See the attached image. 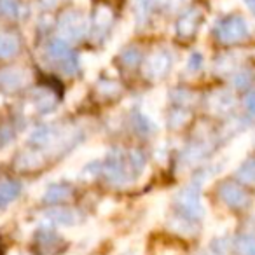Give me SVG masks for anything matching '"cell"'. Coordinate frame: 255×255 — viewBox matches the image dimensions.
Instances as JSON below:
<instances>
[{
  "label": "cell",
  "instance_id": "obj_1",
  "mask_svg": "<svg viewBox=\"0 0 255 255\" xmlns=\"http://www.w3.org/2000/svg\"><path fill=\"white\" fill-rule=\"evenodd\" d=\"M103 150H105V147L98 142H93V143H88V145L81 147V149L75 150L70 159L61 166L58 175H60V177H67V178L79 177L81 171L86 168V164H89L91 161H95L96 157L102 156Z\"/></svg>",
  "mask_w": 255,
  "mask_h": 255
},
{
  "label": "cell",
  "instance_id": "obj_2",
  "mask_svg": "<svg viewBox=\"0 0 255 255\" xmlns=\"http://www.w3.org/2000/svg\"><path fill=\"white\" fill-rule=\"evenodd\" d=\"M178 210L182 212V215L189 217L192 220H199L206 215V206L203 201L201 194H199L198 185H187V187L180 189L175 196Z\"/></svg>",
  "mask_w": 255,
  "mask_h": 255
},
{
  "label": "cell",
  "instance_id": "obj_3",
  "mask_svg": "<svg viewBox=\"0 0 255 255\" xmlns=\"http://www.w3.org/2000/svg\"><path fill=\"white\" fill-rule=\"evenodd\" d=\"M250 35V23L245 16H229L217 25V37L220 42H238Z\"/></svg>",
  "mask_w": 255,
  "mask_h": 255
},
{
  "label": "cell",
  "instance_id": "obj_4",
  "mask_svg": "<svg viewBox=\"0 0 255 255\" xmlns=\"http://www.w3.org/2000/svg\"><path fill=\"white\" fill-rule=\"evenodd\" d=\"M58 30L63 40H81L88 32V19L82 12L77 11H68L60 18L58 23Z\"/></svg>",
  "mask_w": 255,
  "mask_h": 255
},
{
  "label": "cell",
  "instance_id": "obj_5",
  "mask_svg": "<svg viewBox=\"0 0 255 255\" xmlns=\"http://www.w3.org/2000/svg\"><path fill=\"white\" fill-rule=\"evenodd\" d=\"M128 170L131 168L126 166V161L121 154H116L109 159V163L103 166V175L107 177V180L114 185H126L131 180V173ZM133 171V170H131Z\"/></svg>",
  "mask_w": 255,
  "mask_h": 255
},
{
  "label": "cell",
  "instance_id": "obj_6",
  "mask_svg": "<svg viewBox=\"0 0 255 255\" xmlns=\"http://www.w3.org/2000/svg\"><path fill=\"white\" fill-rule=\"evenodd\" d=\"M171 67V53L166 49H157L147 58L145 74L150 79H161L170 72Z\"/></svg>",
  "mask_w": 255,
  "mask_h": 255
},
{
  "label": "cell",
  "instance_id": "obj_7",
  "mask_svg": "<svg viewBox=\"0 0 255 255\" xmlns=\"http://www.w3.org/2000/svg\"><path fill=\"white\" fill-rule=\"evenodd\" d=\"M219 194L220 199L226 203L231 208H245L250 203V198H248L247 191L241 189L238 184H233V182H226L219 187Z\"/></svg>",
  "mask_w": 255,
  "mask_h": 255
},
{
  "label": "cell",
  "instance_id": "obj_8",
  "mask_svg": "<svg viewBox=\"0 0 255 255\" xmlns=\"http://www.w3.org/2000/svg\"><path fill=\"white\" fill-rule=\"evenodd\" d=\"M166 206H168V198L166 194L159 192V194L152 196L147 203L145 215H143V224L145 227H152L154 224L161 222L166 215Z\"/></svg>",
  "mask_w": 255,
  "mask_h": 255
},
{
  "label": "cell",
  "instance_id": "obj_9",
  "mask_svg": "<svg viewBox=\"0 0 255 255\" xmlns=\"http://www.w3.org/2000/svg\"><path fill=\"white\" fill-rule=\"evenodd\" d=\"M42 217L47 222L63 227H77L81 222V213L74 208H51L44 212Z\"/></svg>",
  "mask_w": 255,
  "mask_h": 255
},
{
  "label": "cell",
  "instance_id": "obj_10",
  "mask_svg": "<svg viewBox=\"0 0 255 255\" xmlns=\"http://www.w3.org/2000/svg\"><path fill=\"white\" fill-rule=\"evenodd\" d=\"M28 81H30V74L25 68L11 67L0 72V88L7 89V91L21 89Z\"/></svg>",
  "mask_w": 255,
  "mask_h": 255
},
{
  "label": "cell",
  "instance_id": "obj_11",
  "mask_svg": "<svg viewBox=\"0 0 255 255\" xmlns=\"http://www.w3.org/2000/svg\"><path fill=\"white\" fill-rule=\"evenodd\" d=\"M168 98V93L166 89L163 88H157L156 91L149 93L143 100V110L142 112L145 114L149 119H152L154 123H159V116H161V110H163L164 103H166Z\"/></svg>",
  "mask_w": 255,
  "mask_h": 255
},
{
  "label": "cell",
  "instance_id": "obj_12",
  "mask_svg": "<svg viewBox=\"0 0 255 255\" xmlns=\"http://www.w3.org/2000/svg\"><path fill=\"white\" fill-rule=\"evenodd\" d=\"M210 149H212L210 142H206V140H196L191 145L185 147V150L182 152L180 163L185 164V166H194V164L201 163L208 156Z\"/></svg>",
  "mask_w": 255,
  "mask_h": 255
},
{
  "label": "cell",
  "instance_id": "obj_13",
  "mask_svg": "<svg viewBox=\"0 0 255 255\" xmlns=\"http://www.w3.org/2000/svg\"><path fill=\"white\" fill-rule=\"evenodd\" d=\"M234 103H236V100H234L233 93L226 91V89H219V91L212 93L208 98V109L210 112L213 114H226L229 112L231 109L234 107Z\"/></svg>",
  "mask_w": 255,
  "mask_h": 255
},
{
  "label": "cell",
  "instance_id": "obj_14",
  "mask_svg": "<svg viewBox=\"0 0 255 255\" xmlns=\"http://www.w3.org/2000/svg\"><path fill=\"white\" fill-rule=\"evenodd\" d=\"M44 164V156L37 150H21L14 159V168L21 171L37 170Z\"/></svg>",
  "mask_w": 255,
  "mask_h": 255
},
{
  "label": "cell",
  "instance_id": "obj_15",
  "mask_svg": "<svg viewBox=\"0 0 255 255\" xmlns=\"http://www.w3.org/2000/svg\"><path fill=\"white\" fill-rule=\"evenodd\" d=\"M168 227H170V231H173V233L180 234V236H187V238L194 236V234L198 233V226H196V222L185 215L170 217V220H168Z\"/></svg>",
  "mask_w": 255,
  "mask_h": 255
},
{
  "label": "cell",
  "instance_id": "obj_16",
  "mask_svg": "<svg viewBox=\"0 0 255 255\" xmlns=\"http://www.w3.org/2000/svg\"><path fill=\"white\" fill-rule=\"evenodd\" d=\"M199 16H201V11H199V9H191V11L184 12L177 23L178 33H180L182 37L192 35V33L196 32V28H198Z\"/></svg>",
  "mask_w": 255,
  "mask_h": 255
},
{
  "label": "cell",
  "instance_id": "obj_17",
  "mask_svg": "<svg viewBox=\"0 0 255 255\" xmlns=\"http://www.w3.org/2000/svg\"><path fill=\"white\" fill-rule=\"evenodd\" d=\"M33 105L40 110V112H47L56 105V95L47 88H39L33 93Z\"/></svg>",
  "mask_w": 255,
  "mask_h": 255
},
{
  "label": "cell",
  "instance_id": "obj_18",
  "mask_svg": "<svg viewBox=\"0 0 255 255\" xmlns=\"http://www.w3.org/2000/svg\"><path fill=\"white\" fill-rule=\"evenodd\" d=\"M19 49V40L14 33L0 32V58H12Z\"/></svg>",
  "mask_w": 255,
  "mask_h": 255
},
{
  "label": "cell",
  "instance_id": "obj_19",
  "mask_svg": "<svg viewBox=\"0 0 255 255\" xmlns=\"http://www.w3.org/2000/svg\"><path fill=\"white\" fill-rule=\"evenodd\" d=\"M131 30H133V21H123L119 26L116 28V35L112 37L110 40L109 47H107V53H112V51H117L128 39L131 35Z\"/></svg>",
  "mask_w": 255,
  "mask_h": 255
},
{
  "label": "cell",
  "instance_id": "obj_20",
  "mask_svg": "<svg viewBox=\"0 0 255 255\" xmlns=\"http://www.w3.org/2000/svg\"><path fill=\"white\" fill-rule=\"evenodd\" d=\"M70 196H72V189L63 184L51 185V187H47L46 191L42 192V199L46 203H60V201L68 199Z\"/></svg>",
  "mask_w": 255,
  "mask_h": 255
},
{
  "label": "cell",
  "instance_id": "obj_21",
  "mask_svg": "<svg viewBox=\"0 0 255 255\" xmlns=\"http://www.w3.org/2000/svg\"><path fill=\"white\" fill-rule=\"evenodd\" d=\"M19 191H21V185L16 184V182H0V208H4L9 203L14 201L19 196Z\"/></svg>",
  "mask_w": 255,
  "mask_h": 255
},
{
  "label": "cell",
  "instance_id": "obj_22",
  "mask_svg": "<svg viewBox=\"0 0 255 255\" xmlns=\"http://www.w3.org/2000/svg\"><path fill=\"white\" fill-rule=\"evenodd\" d=\"M143 243L140 238H128V240L121 241L116 248L114 255H142Z\"/></svg>",
  "mask_w": 255,
  "mask_h": 255
},
{
  "label": "cell",
  "instance_id": "obj_23",
  "mask_svg": "<svg viewBox=\"0 0 255 255\" xmlns=\"http://www.w3.org/2000/svg\"><path fill=\"white\" fill-rule=\"evenodd\" d=\"M156 2L157 0H133V14H135V21L138 25H143L149 19L150 11Z\"/></svg>",
  "mask_w": 255,
  "mask_h": 255
},
{
  "label": "cell",
  "instance_id": "obj_24",
  "mask_svg": "<svg viewBox=\"0 0 255 255\" xmlns=\"http://www.w3.org/2000/svg\"><path fill=\"white\" fill-rule=\"evenodd\" d=\"M49 56L53 58L56 63H63V61L70 60V49H68V44L63 39H56L49 44V49H47Z\"/></svg>",
  "mask_w": 255,
  "mask_h": 255
},
{
  "label": "cell",
  "instance_id": "obj_25",
  "mask_svg": "<svg viewBox=\"0 0 255 255\" xmlns=\"http://www.w3.org/2000/svg\"><path fill=\"white\" fill-rule=\"evenodd\" d=\"M112 23V11L109 7H100L95 16V35H102Z\"/></svg>",
  "mask_w": 255,
  "mask_h": 255
},
{
  "label": "cell",
  "instance_id": "obj_26",
  "mask_svg": "<svg viewBox=\"0 0 255 255\" xmlns=\"http://www.w3.org/2000/svg\"><path fill=\"white\" fill-rule=\"evenodd\" d=\"M238 63H240L238 53L224 54V56H220L219 60L215 61V70L219 72V74H226V72H231L233 68H236Z\"/></svg>",
  "mask_w": 255,
  "mask_h": 255
},
{
  "label": "cell",
  "instance_id": "obj_27",
  "mask_svg": "<svg viewBox=\"0 0 255 255\" xmlns=\"http://www.w3.org/2000/svg\"><path fill=\"white\" fill-rule=\"evenodd\" d=\"M81 63H82V67L86 68V72L89 74V77H93V75L100 70V67H102V58L93 53H88V54H82Z\"/></svg>",
  "mask_w": 255,
  "mask_h": 255
},
{
  "label": "cell",
  "instance_id": "obj_28",
  "mask_svg": "<svg viewBox=\"0 0 255 255\" xmlns=\"http://www.w3.org/2000/svg\"><path fill=\"white\" fill-rule=\"evenodd\" d=\"M241 255H255V236L254 234H241L236 243Z\"/></svg>",
  "mask_w": 255,
  "mask_h": 255
},
{
  "label": "cell",
  "instance_id": "obj_29",
  "mask_svg": "<svg viewBox=\"0 0 255 255\" xmlns=\"http://www.w3.org/2000/svg\"><path fill=\"white\" fill-rule=\"evenodd\" d=\"M238 178L247 184H254L255 182V159L245 161L240 168H238Z\"/></svg>",
  "mask_w": 255,
  "mask_h": 255
},
{
  "label": "cell",
  "instance_id": "obj_30",
  "mask_svg": "<svg viewBox=\"0 0 255 255\" xmlns=\"http://www.w3.org/2000/svg\"><path fill=\"white\" fill-rule=\"evenodd\" d=\"M189 119H191V112L185 109H178V110H173V112L170 114V117H168V123H170L171 128H182L185 126V124L189 123Z\"/></svg>",
  "mask_w": 255,
  "mask_h": 255
},
{
  "label": "cell",
  "instance_id": "obj_31",
  "mask_svg": "<svg viewBox=\"0 0 255 255\" xmlns=\"http://www.w3.org/2000/svg\"><path fill=\"white\" fill-rule=\"evenodd\" d=\"M170 98L173 100V102H177L178 105L182 107H187L191 105V103H194V95H192L191 91H185V89H175V91L170 93Z\"/></svg>",
  "mask_w": 255,
  "mask_h": 255
},
{
  "label": "cell",
  "instance_id": "obj_32",
  "mask_svg": "<svg viewBox=\"0 0 255 255\" xmlns=\"http://www.w3.org/2000/svg\"><path fill=\"white\" fill-rule=\"evenodd\" d=\"M86 96V86L84 84H75L74 88L68 91L67 95V103L68 105H77L82 102V98Z\"/></svg>",
  "mask_w": 255,
  "mask_h": 255
},
{
  "label": "cell",
  "instance_id": "obj_33",
  "mask_svg": "<svg viewBox=\"0 0 255 255\" xmlns=\"http://www.w3.org/2000/svg\"><path fill=\"white\" fill-rule=\"evenodd\" d=\"M98 91L105 96H112L121 91V86L117 84L116 81H105V82H102V84H98Z\"/></svg>",
  "mask_w": 255,
  "mask_h": 255
},
{
  "label": "cell",
  "instance_id": "obj_34",
  "mask_svg": "<svg viewBox=\"0 0 255 255\" xmlns=\"http://www.w3.org/2000/svg\"><path fill=\"white\" fill-rule=\"evenodd\" d=\"M250 81H252V74H250V72H247V70H240V74L234 75L233 84L236 86V88L243 89V88H247V86L250 84Z\"/></svg>",
  "mask_w": 255,
  "mask_h": 255
},
{
  "label": "cell",
  "instance_id": "obj_35",
  "mask_svg": "<svg viewBox=\"0 0 255 255\" xmlns=\"http://www.w3.org/2000/svg\"><path fill=\"white\" fill-rule=\"evenodd\" d=\"M116 206H117V205H116V201H114V199H110V198L103 199V201L98 205V213H100V217H109L110 213H114Z\"/></svg>",
  "mask_w": 255,
  "mask_h": 255
},
{
  "label": "cell",
  "instance_id": "obj_36",
  "mask_svg": "<svg viewBox=\"0 0 255 255\" xmlns=\"http://www.w3.org/2000/svg\"><path fill=\"white\" fill-rule=\"evenodd\" d=\"M123 61L128 65V67H135V65L140 61V51L136 49V47H129L128 53L123 56Z\"/></svg>",
  "mask_w": 255,
  "mask_h": 255
},
{
  "label": "cell",
  "instance_id": "obj_37",
  "mask_svg": "<svg viewBox=\"0 0 255 255\" xmlns=\"http://www.w3.org/2000/svg\"><path fill=\"white\" fill-rule=\"evenodd\" d=\"M201 67H203V56L199 53H192L187 61V70L198 72V70H201Z\"/></svg>",
  "mask_w": 255,
  "mask_h": 255
},
{
  "label": "cell",
  "instance_id": "obj_38",
  "mask_svg": "<svg viewBox=\"0 0 255 255\" xmlns=\"http://www.w3.org/2000/svg\"><path fill=\"white\" fill-rule=\"evenodd\" d=\"M0 11L4 12V14L14 18V16L18 14V5H16V2H12V0H0Z\"/></svg>",
  "mask_w": 255,
  "mask_h": 255
},
{
  "label": "cell",
  "instance_id": "obj_39",
  "mask_svg": "<svg viewBox=\"0 0 255 255\" xmlns=\"http://www.w3.org/2000/svg\"><path fill=\"white\" fill-rule=\"evenodd\" d=\"M234 0H217L215 2V7L219 9V11H224V12H229L231 9L234 7Z\"/></svg>",
  "mask_w": 255,
  "mask_h": 255
},
{
  "label": "cell",
  "instance_id": "obj_40",
  "mask_svg": "<svg viewBox=\"0 0 255 255\" xmlns=\"http://www.w3.org/2000/svg\"><path fill=\"white\" fill-rule=\"evenodd\" d=\"M156 255H182L178 248H173V247H163L157 250Z\"/></svg>",
  "mask_w": 255,
  "mask_h": 255
},
{
  "label": "cell",
  "instance_id": "obj_41",
  "mask_svg": "<svg viewBox=\"0 0 255 255\" xmlns=\"http://www.w3.org/2000/svg\"><path fill=\"white\" fill-rule=\"evenodd\" d=\"M245 103H247V109L250 110L252 114H255V91L247 96V102Z\"/></svg>",
  "mask_w": 255,
  "mask_h": 255
},
{
  "label": "cell",
  "instance_id": "obj_42",
  "mask_svg": "<svg viewBox=\"0 0 255 255\" xmlns=\"http://www.w3.org/2000/svg\"><path fill=\"white\" fill-rule=\"evenodd\" d=\"M42 4L46 5V7H54V5L60 4V0H42Z\"/></svg>",
  "mask_w": 255,
  "mask_h": 255
},
{
  "label": "cell",
  "instance_id": "obj_43",
  "mask_svg": "<svg viewBox=\"0 0 255 255\" xmlns=\"http://www.w3.org/2000/svg\"><path fill=\"white\" fill-rule=\"evenodd\" d=\"M243 2L248 5V7H250V11L255 14V0H243Z\"/></svg>",
  "mask_w": 255,
  "mask_h": 255
},
{
  "label": "cell",
  "instance_id": "obj_44",
  "mask_svg": "<svg viewBox=\"0 0 255 255\" xmlns=\"http://www.w3.org/2000/svg\"><path fill=\"white\" fill-rule=\"evenodd\" d=\"M7 255H26L25 252H21V250H11Z\"/></svg>",
  "mask_w": 255,
  "mask_h": 255
},
{
  "label": "cell",
  "instance_id": "obj_45",
  "mask_svg": "<svg viewBox=\"0 0 255 255\" xmlns=\"http://www.w3.org/2000/svg\"><path fill=\"white\" fill-rule=\"evenodd\" d=\"M199 255H210V254H206V252H203V254H199Z\"/></svg>",
  "mask_w": 255,
  "mask_h": 255
},
{
  "label": "cell",
  "instance_id": "obj_46",
  "mask_svg": "<svg viewBox=\"0 0 255 255\" xmlns=\"http://www.w3.org/2000/svg\"><path fill=\"white\" fill-rule=\"evenodd\" d=\"M0 105H2V96H0Z\"/></svg>",
  "mask_w": 255,
  "mask_h": 255
}]
</instances>
